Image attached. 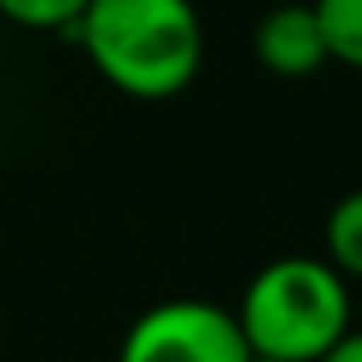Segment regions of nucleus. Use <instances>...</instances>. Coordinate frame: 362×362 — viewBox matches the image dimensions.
<instances>
[{
    "mask_svg": "<svg viewBox=\"0 0 362 362\" xmlns=\"http://www.w3.org/2000/svg\"><path fill=\"white\" fill-rule=\"evenodd\" d=\"M252 51L257 64L275 78H312L317 69H326V37H321V23L312 14V5L303 0H289V5H275L271 14L257 23L252 33Z\"/></svg>",
    "mask_w": 362,
    "mask_h": 362,
    "instance_id": "obj_4",
    "label": "nucleus"
},
{
    "mask_svg": "<svg viewBox=\"0 0 362 362\" xmlns=\"http://www.w3.org/2000/svg\"><path fill=\"white\" fill-rule=\"evenodd\" d=\"M247 354L280 362H317L349 335V280L321 257H280L262 266L234 312Z\"/></svg>",
    "mask_w": 362,
    "mask_h": 362,
    "instance_id": "obj_2",
    "label": "nucleus"
},
{
    "mask_svg": "<svg viewBox=\"0 0 362 362\" xmlns=\"http://www.w3.org/2000/svg\"><path fill=\"white\" fill-rule=\"evenodd\" d=\"M326 55L362 74V0H312Z\"/></svg>",
    "mask_w": 362,
    "mask_h": 362,
    "instance_id": "obj_5",
    "label": "nucleus"
},
{
    "mask_svg": "<svg viewBox=\"0 0 362 362\" xmlns=\"http://www.w3.org/2000/svg\"><path fill=\"white\" fill-rule=\"evenodd\" d=\"M317 362H362V330H349L335 349H326Z\"/></svg>",
    "mask_w": 362,
    "mask_h": 362,
    "instance_id": "obj_8",
    "label": "nucleus"
},
{
    "mask_svg": "<svg viewBox=\"0 0 362 362\" xmlns=\"http://www.w3.org/2000/svg\"><path fill=\"white\" fill-rule=\"evenodd\" d=\"M74 46L115 92L170 101L193 88L206 60V33L193 0H88Z\"/></svg>",
    "mask_w": 362,
    "mask_h": 362,
    "instance_id": "obj_1",
    "label": "nucleus"
},
{
    "mask_svg": "<svg viewBox=\"0 0 362 362\" xmlns=\"http://www.w3.org/2000/svg\"><path fill=\"white\" fill-rule=\"evenodd\" d=\"M83 9H88V0H0V18H9L14 28L60 33V37L74 33Z\"/></svg>",
    "mask_w": 362,
    "mask_h": 362,
    "instance_id": "obj_7",
    "label": "nucleus"
},
{
    "mask_svg": "<svg viewBox=\"0 0 362 362\" xmlns=\"http://www.w3.org/2000/svg\"><path fill=\"white\" fill-rule=\"evenodd\" d=\"M119 362H247L234 312L202 298H170L129 326Z\"/></svg>",
    "mask_w": 362,
    "mask_h": 362,
    "instance_id": "obj_3",
    "label": "nucleus"
},
{
    "mask_svg": "<svg viewBox=\"0 0 362 362\" xmlns=\"http://www.w3.org/2000/svg\"><path fill=\"white\" fill-rule=\"evenodd\" d=\"M247 362H280V358H257V354H247Z\"/></svg>",
    "mask_w": 362,
    "mask_h": 362,
    "instance_id": "obj_9",
    "label": "nucleus"
},
{
    "mask_svg": "<svg viewBox=\"0 0 362 362\" xmlns=\"http://www.w3.org/2000/svg\"><path fill=\"white\" fill-rule=\"evenodd\" d=\"M326 247H330V266L344 280H362V188L335 202V211L326 221Z\"/></svg>",
    "mask_w": 362,
    "mask_h": 362,
    "instance_id": "obj_6",
    "label": "nucleus"
}]
</instances>
